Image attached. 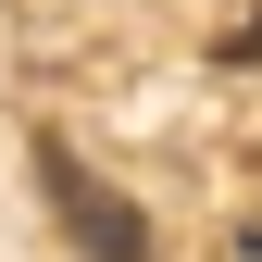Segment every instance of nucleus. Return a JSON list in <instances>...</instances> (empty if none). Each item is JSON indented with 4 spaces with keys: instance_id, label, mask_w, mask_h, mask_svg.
Returning a JSON list of instances; mask_svg holds the SVG:
<instances>
[{
    "instance_id": "f257e3e1",
    "label": "nucleus",
    "mask_w": 262,
    "mask_h": 262,
    "mask_svg": "<svg viewBox=\"0 0 262 262\" xmlns=\"http://www.w3.org/2000/svg\"><path fill=\"white\" fill-rule=\"evenodd\" d=\"M38 175H50V200H62V225H75V237H88V250H100V262H150V225H138V212H125V200H113V187H100V175H88V162H75V150H62V138L38 150Z\"/></svg>"
}]
</instances>
